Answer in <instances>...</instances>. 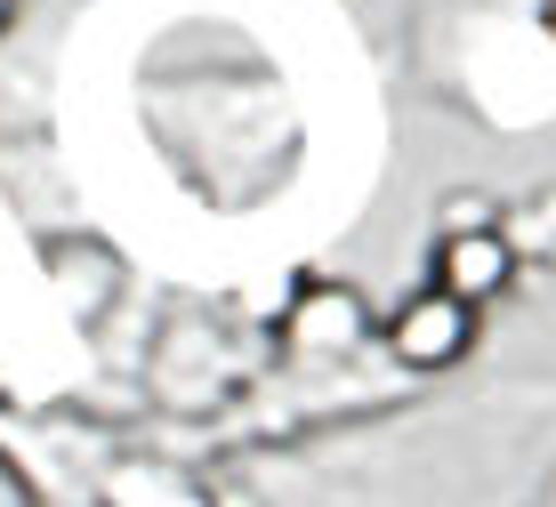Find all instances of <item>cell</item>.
Returning <instances> with one entry per match:
<instances>
[{
	"label": "cell",
	"mask_w": 556,
	"mask_h": 507,
	"mask_svg": "<svg viewBox=\"0 0 556 507\" xmlns=\"http://www.w3.org/2000/svg\"><path fill=\"white\" fill-rule=\"evenodd\" d=\"M476 330H484V315L476 306L444 299L435 282H419L412 299L388 306V322H379V346H388L395 370H412V379H435V370H459L476 355Z\"/></svg>",
	"instance_id": "2"
},
{
	"label": "cell",
	"mask_w": 556,
	"mask_h": 507,
	"mask_svg": "<svg viewBox=\"0 0 556 507\" xmlns=\"http://www.w3.org/2000/svg\"><path fill=\"white\" fill-rule=\"evenodd\" d=\"M548 33H556V9H548Z\"/></svg>",
	"instance_id": "6"
},
{
	"label": "cell",
	"mask_w": 556,
	"mask_h": 507,
	"mask_svg": "<svg viewBox=\"0 0 556 507\" xmlns=\"http://www.w3.org/2000/svg\"><path fill=\"white\" fill-rule=\"evenodd\" d=\"M516 275H525V242H516V226L484 218V210H444V226H435V250H428V282L444 290L459 306H501Z\"/></svg>",
	"instance_id": "1"
},
{
	"label": "cell",
	"mask_w": 556,
	"mask_h": 507,
	"mask_svg": "<svg viewBox=\"0 0 556 507\" xmlns=\"http://www.w3.org/2000/svg\"><path fill=\"white\" fill-rule=\"evenodd\" d=\"M0 507H49L41 476L25 467V452H16V443H0Z\"/></svg>",
	"instance_id": "4"
},
{
	"label": "cell",
	"mask_w": 556,
	"mask_h": 507,
	"mask_svg": "<svg viewBox=\"0 0 556 507\" xmlns=\"http://www.w3.org/2000/svg\"><path fill=\"white\" fill-rule=\"evenodd\" d=\"M371 315H363V299L348 282H306L291 306H282V346H291L299 363H339L355 355L363 339H371Z\"/></svg>",
	"instance_id": "3"
},
{
	"label": "cell",
	"mask_w": 556,
	"mask_h": 507,
	"mask_svg": "<svg viewBox=\"0 0 556 507\" xmlns=\"http://www.w3.org/2000/svg\"><path fill=\"white\" fill-rule=\"evenodd\" d=\"M16 9H25V0H0V41L16 33Z\"/></svg>",
	"instance_id": "5"
}]
</instances>
